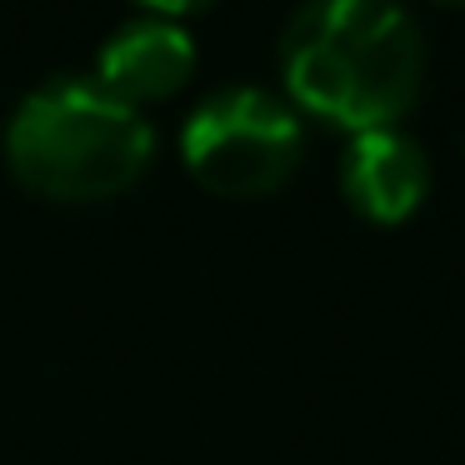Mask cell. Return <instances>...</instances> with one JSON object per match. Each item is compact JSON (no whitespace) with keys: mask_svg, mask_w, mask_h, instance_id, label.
<instances>
[{"mask_svg":"<svg viewBox=\"0 0 465 465\" xmlns=\"http://www.w3.org/2000/svg\"><path fill=\"white\" fill-rule=\"evenodd\" d=\"M195 71V41L171 11H135L101 41L95 55V81H105L131 105L161 101L181 91Z\"/></svg>","mask_w":465,"mask_h":465,"instance_id":"cell-4","label":"cell"},{"mask_svg":"<svg viewBox=\"0 0 465 465\" xmlns=\"http://www.w3.org/2000/svg\"><path fill=\"white\" fill-rule=\"evenodd\" d=\"M281 75L295 105L351 135L395 125L420 95L425 41L375 0H315L281 31Z\"/></svg>","mask_w":465,"mask_h":465,"instance_id":"cell-1","label":"cell"},{"mask_svg":"<svg viewBox=\"0 0 465 465\" xmlns=\"http://www.w3.org/2000/svg\"><path fill=\"white\" fill-rule=\"evenodd\" d=\"M341 191L355 215H365L375 225H395L420 211L425 191H430V161L395 125L351 135V145L341 155Z\"/></svg>","mask_w":465,"mask_h":465,"instance_id":"cell-5","label":"cell"},{"mask_svg":"<svg viewBox=\"0 0 465 465\" xmlns=\"http://www.w3.org/2000/svg\"><path fill=\"white\" fill-rule=\"evenodd\" d=\"M181 155L215 195L255 201L281 191L305 155L301 115L261 85H221L181 125Z\"/></svg>","mask_w":465,"mask_h":465,"instance_id":"cell-3","label":"cell"},{"mask_svg":"<svg viewBox=\"0 0 465 465\" xmlns=\"http://www.w3.org/2000/svg\"><path fill=\"white\" fill-rule=\"evenodd\" d=\"M155 161V125L95 71H55L15 101L5 165L25 191L65 205L111 201Z\"/></svg>","mask_w":465,"mask_h":465,"instance_id":"cell-2","label":"cell"}]
</instances>
